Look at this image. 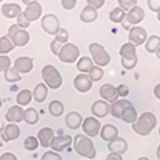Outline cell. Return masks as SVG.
I'll return each instance as SVG.
<instances>
[{"label": "cell", "mask_w": 160, "mask_h": 160, "mask_svg": "<svg viewBox=\"0 0 160 160\" xmlns=\"http://www.w3.org/2000/svg\"><path fill=\"white\" fill-rule=\"evenodd\" d=\"M74 142V138H71L69 135H59V136H55L51 141V151L53 152H62L66 149L71 148V144Z\"/></svg>", "instance_id": "8fae6325"}, {"label": "cell", "mask_w": 160, "mask_h": 160, "mask_svg": "<svg viewBox=\"0 0 160 160\" xmlns=\"http://www.w3.org/2000/svg\"><path fill=\"white\" fill-rule=\"evenodd\" d=\"M82 128H83V135H87L88 138H95L98 136L99 133H101V128L102 125L99 123V120L96 117H87L83 118V122H82Z\"/></svg>", "instance_id": "ba28073f"}, {"label": "cell", "mask_w": 160, "mask_h": 160, "mask_svg": "<svg viewBox=\"0 0 160 160\" xmlns=\"http://www.w3.org/2000/svg\"><path fill=\"white\" fill-rule=\"evenodd\" d=\"M158 50H160V37L158 35L148 37V42H146V51L148 53H157Z\"/></svg>", "instance_id": "1f68e13d"}, {"label": "cell", "mask_w": 160, "mask_h": 160, "mask_svg": "<svg viewBox=\"0 0 160 160\" xmlns=\"http://www.w3.org/2000/svg\"><path fill=\"white\" fill-rule=\"evenodd\" d=\"M96 18H98V10L91 8V7H88V5H87L82 11H80V21H82V22H87V24L95 22Z\"/></svg>", "instance_id": "484cf974"}, {"label": "cell", "mask_w": 160, "mask_h": 160, "mask_svg": "<svg viewBox=\"0 0 160 160\" xmlns=\"http://www.w3.org/2000/svg\"><path fill=\"white\" fill-rule=\"evenodd\" d=\"M109 111H111L109 102H106V101H102V99L95 101V102L91 104V114H93V117H96V118L106 117V115L109 114Z\"/></svg>", "instance_id": "e0dca14e"}, {"label": "cell", "mask_w": 160, "mask_h": 160, "mask_svg": "<svg viewBox=\"0 0 160 160\" xmlns=\"http://www.w3.org/2000/svg\"><path fill=\"white\" fill-rule=\"evenodd\" d=\"M32 95H34V101L37 102H43L48 96V87L45 83H37L34 91H32Z\"/></svg>", "instance_id": "83f0119b"}, {"label": "cell", "mask_w": 160, "mask_h": 160, "mask_svg": "<svg viewBox=\"0 0 160 160\" xmlns=\"http://www.w3.org/2000/svg\"><path fill=\"white\" fill-rule=\"evenodd\" d=\"M82 122H83L82 115H80L78 112H75V111H71L68 115H66V125H68V128H71V130H77L78 127H82Z\"/></svg>", "instance_id": "d4e9b609"}, {"label": "cell", "mask_w": 160, "mask_h": 160, "mask_svg": "<svg viewBox=\"0 0 160 160\" xmlns=\"http://www.w3.org/2000/svg\"><path fill=\"white\" fill-rule=\"evenodd\" d=\"M42 160H62V157L58 154V152H53V151H48L42 155Z\"/></svg>", "instance_id": "b9f144b4"}, {"label": "cell", "mask_w": 160, "mask_h": 160, "mask_svg": "<svg viewBox=\"0 0 160 160\" xmlns=\"http://www.w3.org/2000/svg\"><path fill=\"white\" fill-rule=\"evenodd\" d=\"M88 50L91 53L93 62H95V66H98V68H104V66H108L111 62V55L106 51V48L102 45H99V43H90Z\"/></svg>", "instance_id": "5b68a950"}, {"label": "cell", "mask_w": 160, "mask_h": 160, "mask_svg": "<svg viewBox=\"0 0 160 160\" xmlns=\"http://www.w3.org/2000/svg\"><path fill=\"white\" fill-rule=\"evenodd\" d=\"M42 29L50 34V35H56V32L61 29L59 26V19L56 15H53V13H48V15H45L42 18Z\"/></svg>", "instance_id": "9c48e42d"}, {"label": "cell", "mask_w": 160, "mask_h": 160, "mask_svg": "<svg viewBox=\"0 0 160 160\" xmlns=\"http://www.w3.org/2000/svg\"><path fill=\"white\" fill-rule=\"evenodd\" d=\"M61 5H62V8H64V10L71 11V10L77 5V0H61Z\"/></svg>", "instance_id": "ee69618b"}, {"label": "cell", "mask_w": 160, "mask_h": 160, "mask_svg": "<svg viewBox=\"0 0 160 160\" xmlns=\"http://www.w3.org/2000/svg\"><path fill=\"white\" fill-rule=\"evenodd\" d=\"M91 85H93V82H91V78L88 77V74H78L74 78V87L80 93H88L91 90Z\"/></svg>", "instance_id": "2e32d148"}, {"label": "cell", "mask_w": 160, "mask_h": 160, "mask_svg": "<svg viewBox=\"0 0 160 160\" xmlns=\"http://www.w3.org/2000/svg\"><path fill=\"white\" fill-rule=\"evenodd\" d=\"M104 3H106L104 0H87V5H88V7H91V8H95V10L101 8Z\"/></svg>", "instance_id": "bcb514c9"}, {"label": "cell", "mask_w": 160, "mask_h": 160, "mask_svg": "<svg viewBox=\"0 0 160 160\" xmlns=\"http://www.w3.org/2000/svg\"><path fill=\"white\" fill-rule=\"evenodd\" d=\"M55 40H56V42H59L61 45H66V43H68V40H69V32L66 31V29H62V28H61V29L56 32Z\"/></svg>", "instance_id": "f35d334b"}, {"label": "cell", "mask_w": 160, "mask_h": 160, "mask_svg": "<svg viewBox=\"0 0 160 160\" xmlns=\"http://www.w3.org/2000/svg\"><path fill=\"white\" fill-rule=\"evenodd\" d=\"M26 10L22 11L26 19H28L29 22L32 21H37L40 16H42V5H40L38 2H35V0H32V2H26Z\"/></svg>", "instance_id": "7c38bea8"}, {"label": "cell", "mask_w": 160, "mask_h": 160, "mask_svg": "<svg viewBox=\"0 0 160 160\" xmlns=\"http://www.w3.org/2000/svg\"><path fill=\"white\" fill-rule=\"evenodd\" d=\"M122 120L123 122H127V123H135L136 120H138V112H136V109H135V106H128V108L123 111V114H122Z\"/></svg>", "instance_id": "f1b7e54d"}, {"label": "cell", "mask_w": 160, "mask_h": 160, "mask_svg": "<svg viewBox=\"0 0 160 160\" xmlns=\"http://www.w3.org/2000/svg\"><path fill=\"white\" fill-rule=\"evenodd\" d=\"M8 38L13 42L15 47H26L29 43V32L26 29H21L18 24H11L8 28Z\"/></svg>", "instance_id": "8992f818"}, {"label": "cell", "mask_w": 160, "mask_h": 160, "mask_svg": "<svg viewBox=\"0 0 160 160\" xmlns=\"http://www.w3.org/2000/svg\"><path fill=\"white\" fill-rule=\"evenodd\" d=\"M24 122L28 125H35L38 122V111L34 108H28L24 111Z\"/></svg>", "instance_id": "d6a6232c"}, {"label": "cell", "mask_w": 160, "mask_h": 160, "mask_svg": "<svg viewBox=\"0 0 160 160\" xmlns=\"http://www.w3.org/2000/svg\"><path fill=\"white\" fill-rule=\"evenodd\" d=\"M148 5L152 11H155V13L160 11V0H148Z\"/></svg>", "instance_id": "7dc6e473"}, {"label": "cell", "mask_w": 160, "mask_h": 160, "mask_svg": "<svg viewBox=\"0 0 160 160\" xmlns=\"http://www.w3.org/2000/svg\"><path fill=\"white\" fill-rule=\"evenodd\" d=\"M138 160H149V158H148V157H139Z\"/></svg>", "instance_id": "11a10c76"}, {"label": "cell", "mask_w": 160, "mask_h": 160, "mask_svg": "<svg viewBox=\"0 0 160 160\" xmlns=\"http://www.w3.org/2000/svg\"><path fill=\"white\" fill-rule=\"evenodd\" d=\"M5 144V139H3V131H2V128H0V148Z\"/></svg>", "instance_id": "f5cc1de1"}, {"label": "cell", "mask_w": 160, "mask_h": 160, "mask_svg": "<svg viewBox=\"0 0 160 160\" xmlns=\"http://www.w3.org/2000/svg\"><path fill=\"white\" fill-rule=\"evenodd\" d=\"M42 78H43V83L48 88H53V90H58L62 85V75H61V72L53 64L43 66V69H42Z\"/></svg>", "instance_id": "277c9868"}, {"label": "cell", "mask_w": 160, "mask_h": 160, "mask_svg": "<svg viewBox=\"0 0 160 160\" xmlns=\"http://www.w3.org/2000/svg\"><path fill=\"white\" fill-rule=\"evenodd\" d=\"M155 125H157L155 115H154L152 112H142V114L138 117V120H136V122L133 123L131 127H133V131L138 133V135L148 136L149 133L155 128Z\"/></svg>", "instance_id": "7a4b0ae2"}, {"label": "cell", "mask_w": 160, "mask_h": 160, "mask_svg": "<svg viewBox=\"0 0 160 160\" xmlns=\"http://www.w3.org/2000/svg\"><path fill=\"white\" fill-rule=\"evenodd\" d=\"M158 136H160V128H158Z\"/></svg>", "instance_id": "91938a15"}, {"label": "cell", "mask_w": 160, "mask_h": 160, "mask_svg": "<svg viewBox=\"0 0 160 160\" xmlns=\"http://www.w3.org/2000/svg\"><path fill=\"white\" fill-rule=\"evenodd\" d=\"M11 68V59L8 56L0 55V72H7Z\"/></svg>", "instance_id": "60d3db41"}, {"label": "cell", "mask_w": 160, "mask_h": 160, "mask_svg": "<svg viewBox=\"0 0 160 160\" xmlns=\"http://www.w3.org/2000/svg\"><path fill=\"white\" fill-rule=\"evenodd\" d=\"M0 160H18V157L13 152H5V154L0 155Z\"/></svg>", "instance_id": "681fc988"}, {"label": "cell", "mask_w": 160, "mask_h": 160, "mask_svg": "<svg viewBox=\"0 0 160 160\" xmlns=\"http://www.w3.org/2000/svg\"><path fill=\"white\" fill-rule=\"evenodd\" d=\"M58 58H59L62 62H75V61H78V58H80V50H78L77 45L68 42L66 45H62Z\"/></svg>", "instance_id": "52a82bcc"}, {"label": "cell", "mask_w": 160, "mask_h": 160, "mask_svg": "<svg viewBox=\"0 0 160 160\" xmlns=\"http://www.w3.org/2000/svg\"><path fill=\"white\" fill-rule=\"evenodd\" d=\"M135 7H138V2L136 0H118V8H122L123 11H130Z\"/></svg>", "instance_id": "ab89813d"}, {"label": "cell", "mask_w": 160, "mask_h": 160, "mask_svg": "<svg viewBox=\"0 0 160 160\" xmlns=\"http://www.w3.org/2000/svg\"><path fill=\"white\" fill-rule=\"evenodd\" d=\"M3 77H5L7 82H11V83H15V82H18V80H21V74H18L15 71V68H10L7 72H3Z\"/></svg>", "instance_id": "8d00e7d4"}, {"label": "cell", "mask_w": 160, "mask_h": 160, "mask_svg": "<svg viewBox=\"0 0 160 160\" xmlns=\"http://www.w3.org/2000/svg\"><path fill=\"white\" fill-rule=\"evenodd\" d=\"M99 136H101L104 141L111 142V141H114L115 138H118V130H117V127L112 125V123H106V125H102V128H101Z\"/></svg>", "instance_id": "603a6c76"}, {"label": "cell", "mask_w": 160, "mask_h": 160, "mask_svg": "<svg viewBox=\"0 0 160 160\" xmlns=\"http://www.w3.org/2000/svg\"><path fill=\"white\" fill-rule=\"evenodd\" d=\"M74 151L87 160H91L96 157V149L93 144L91 138H88L87 135H77L74 136Z\"/></svg>", "instance_id": "6da1fadb"}, {"label": "cell", "mask_w": 160, "mask_h": 160, "mask_svg": "<svg viewBox=\"0 0 160 160\" xmlns=\"http://www.w3.org/2000/svg\"><path fill=\"white\" fill-rule=\"evenodd\" d=\"M16 19H18V22H16V24L19 26L21 29H26V28H29V26H31V22H29L28 19H26V16H24V13H21V15H19V16H18Z\"/></svg>", "instance_id": "7bdbcfd3"}, {"label": "cell", "mask_w": 160, "mask_h": 160, "mask_svg": "<svg viewBox=\"0 0 160 160\" xmlns=\"http://www.w3.org/2000/svg\"><path fill=\"white\" fill-rule=\"evenodd\" d=\"M82 160H87V158H82Z\"/></svg>", "instance_id": "94428289"}, {"label": "cell", "mask_w": 160, "mask_h": 160, "mask_svg": "<svg viewBox=\"0 0 160 160\" xmlns=\"http://www.w3.org/2000/svg\"><path fill=\"white\" fill-rule=\"evenodd\" d=\"M15 50V45H13V42L8 38V35H3L0 37V55L3 56H8V53Z\"/></svg>", "instance_id": "f546056e"}, {"label": "cell", "mask_w": 160, "mask_h": 160, "mask_svg": "<svg viewBox=\"0 0 160 160\" xmlns=\"http://www.w3.org/2000/svg\"><path fill=\"white\" fill-rule=\"evenodd\" d=\"M88 77L91 78V82H99V80L104 77V72H102V68H98V66H95L91 71H90V74H88Z\"/></svg>", "instance_id": "74e56055"}, {"label": "cell", "mask_w": 160, "mask_h": 160, "mask_svg": "<svg viewBox=\"0 0 160 160\" xmlns=\"http://www.w3.org/2000/svg\"><path fill=\"white\" fill-rule=\"evenodd\" d=\"M50 48H51V53L53 55H59V51H61V48H62V45L59 43V42H56V40H53V42L50 43Z\"/></svg>", "instance_id": "f6af8a7d"}, {"label": "cell", "mask_w": 160, "mask_h": 160, "mask_svg": "<svg viewBox=\"0 0 160 160\" xmlns=\"http://www.w3.org/2000/svg\"><path fill=\"white\" fill-rule=\"evenodd\" d=\"M53 138H55V131H53V128H50V127H45V128H42L38 131V135H37V139H38V142H40V146L42 148H51V141H53Z\"/></svg>", "instance_id": "ac0fdd59"}, {"label": "cell", "mask_w": 160, "mask_h": 160, "mask_svg": "<svg viewBox=\"0 0 160 160\" xmlns=\"http://www.w3.org/2000/svg\"><path fill=\"white\" fill-rule=\"evenodd\" d=\"M32 98H34V95H32L31 90H21L16 96V102H18V106L22 108V106H28L32 101Z\"/></svg>", "instance_id": "4dcf8cb0"}, {"label": "cell", "mask_w": 160, "mask_h": 160, "mask_svg": "<svg viewBox=\"0 0 160 160\" xmlns=\"http://www.w3.org/2000/svg\"><path fill=\"white\" fill-rule=\"evenodd\" d=\"M99 96L102 98V101L112 104V102L117 101V98H118L117 87H114V85H111V83H104V85H101V88H99Z\"/></svg>", "instance_id": "5bb4252c"}, {"label": "cell", "mask_w": 160, "mask_h": 160, "mask_svg": "<svg viewBox=\"0 0 160 160\" xmlns=\"http://www.w3.org/2000/svg\"><path fill=\"white\" fill-rule=\"evenodd\" d=\"M157 19H158V22H160V11L157 13Z\"/></svg>", "instance_id": "6f0895ef"}, {"label": "cell", "mask_w": 160, "mask_h": 160, "mask_svg": "<svg viewBox=\"0 0 160 160\" xmlns=\"http://www.w3.org/2000/svg\"><path fill=\"white\" fill-rule=\"evenodd\" d=\"M117 93H118V96L125 98V96L128 95V88H127V85H118V87H117Z\"/></svg>", "instance_id": "c3c4849f"}, {"label": "cell", "mask_w": 160, "mask_h": 160, "mask_svg": "<svg viewBox=\"0 0 160 160\" xmlns=\"http://www.w3.org/2000/svg\"><path fill=\"white\" fill-rule=\"evenodd\" d=\"M13 68H15V71L18 74H29L34 69V59L29 56H18L15 59Z\"/></svg>", "instance_id": "4fadbf2b"}, {"label": "cell", "mask_w": 160, "mask_h": 160, "mask_svg": "<svg viewBox=\"0 0 160 160\" xmlns=\"http://www.w3.org/2000/svg\"><path fill=\"white\" fill-rule=\"evenodd\" d=\"M2 131H3V139L5 142L7 141H15L16 138H19L21 135V130H19V125L16 123H7L2 127Z\"/></svg>", "instance_id": "7402d4cb"}, {"label": "cell", "mask_w": 160, "mask_h": 160, "mask_svg": "<svg viewBox=\"0 0 160 160\" xmlns=\"http://www.w3.org/2000/svg\"><path fill=\"white\" fill-rule=\"evenodd\" d=\"M128 106H131V102L128 101V99H117V101H114L112 104H111V115L112 117H115V118H122V114H123V111L128 108Z\"/></svg>", "instance_id": "44dd1931"}, {"label": "cell", "mask_w": 160, "mask_h": 160, "mask_svg": "<svg viewBox=\"0 0 160 160\" xmlns=\"http://www.w3.org/2000/svg\"><path fill=\"white\" fill-rule=\"evenodd\" d=\"M144 16H146V13H144V10L141 8V7H135L133 10H130L128 13H127V18H125V21L131 26V28H135V26L138 24V22H141L142 19H144Z\"/></svg>", "instance_id": "ffe728a7"}, {"label": "cell", "mask_w": 160, "mask_h": 160, "mask_svg": "<svg viewBox=\"0 0 160 160\" xmlns=\"http://www.w3.org/2000/svg\"><path fill=\"white\" fill-rule=\"evenodd\" d=\"M95 68V62H93L91 58L88 56H82V58H78L77 61V69L80 74H90V71Z\"/></svg>", "instance_id": "4316f807"}, {"label": "cell", "mask_w": 160, "mask_h": 160, "mask_svg": "<svg viewBox=\"0 0 160 160\" xmlns=\"http://www.w3.org/2000/svg\"><path fill=\"white\" fill-rule=\"evenodd\" d=\"M128 38H130V43L138 47V45H142V43L148 42V32H146V29L141 28V26H135V28L130 29Z\"/></svg>", "instance_id": "30bf717a"}, {"label": "cell", "mask_w": 160, "mask_h": 160, "mask_svg": "<svg viewBox=\"0 0 160 160\" xmlns=\"http://www.w3.org/2000/svg\"><path fill=\"white\" fill-rule=\"evenodd\" d=\"M106 160H123L122 155H118V154H109L108 157H106Z\"/></svg>", "instance_id": "f907efd6"}, {"label": "cell", "mask_w": 160, "mask_h": 160, "mask_svg": "<svg viewBox=\"0 0 160 160\" xmlns=\"http://www.w3.org/2000/svg\"><path fill=\"white\" fill-rule=\"evenodd\" d=\"M118 55H120V62H122L123 69L130 71V69H135L136 64H138V55H136V47L133 43H123L118 50Z\"/></svg>", "instance_id": "3957f363"}, {"label": "cell", "mask_w": 160, "mask_h": 160, "mask_svg": "<svg viewBox=\"0 0 160 160\" xmlns=\"http://www.w3.org/2000/svg\"><path fill=\"white\" fill-rule=\"evenodd\" d=\"M24 111L26 109H22L21 106H11V108L7 111V114H5V118H7V122L8 123H19V122H22L24 120Z\"/></svg>", "instance_id": "9a60e30c"}, {"label": "cell", "mask_w": 160, "mask_h": 160, "mask_svg": "<svg viewBox=\"0 0 160 160\" xmlns=\"http://www.w3.org/2000/svg\"><path fill=\"white\" fill-rule=\"evenodd\" d=\"M108 151H111V154H118L123 155L128 151V142L123 138H115L114 141L108 142Z\"/></svg>", "instance_id": "d6986e66"}, {"label": "cell", "mask_w": 160, "mask_h": 160, "mask_svg": "<svg viewBox=\"0 0 160 160\" xmlns=\"http://www.w3.org/2000/svg\"><path fill=\"white\" fill-rule=\"evenodd\" d=\"M157 157L160 158V146H158V148H157Z\"/></svg>", "instance_id": "db71d44e"}, {"label": "cell", "mask_w": 160, "mask_h": 160, "mask_svg": "<svg viewBox=\"0 0 160 160\" xmlns=\"http://www.w3.org/2000/svg\"><path fill=\"white\" fill-rule=\"evenodd\" d=\"M125 18H127L125 11H123L122 8H118V7H115V8H112V10L109 11V19H111L112 22H123Z\"/></svg>", "instance_id": "e575fe53"}, {"label": "cell", "mask_w": 160, "mask_h": 160, "mask_svg": "<svg viewBox=\"0 0 160 160\" xmlns=\"http://www.w3.org/2000/svg\"><path fill=\"white\" fill-rule=\"evenodd\" d=\"M38 139H37V136H28V138H26L24 139V149L26 151H35L37 148H38Z\"/></svg>", "instance_id": "d590c367"}, {"label": "cell", "mask_w": 160, "mask_h": 160, "mask_svg": "<svg viewBox=\"0 0 160 160\" xmlns=\"http://www.w3.org/2000/svg\"><path fill=\"white\" fill-rule=\"evenodd\" d=\"M2 104H3V99H2V98H0V108H2Z\"/></svg>", "instance_id": "680465c9"}, {"label": "cell", "mask_w": 160, "mask_h": 160, "mask_svg": "<svg viewBox=\"0 0 160 160\" xmlns=\"http://www.w3.org/2000/svg\"><path fill=\"white\" fill-rule=\"evenodd\" d=\"M155 55H157V58H158V59H160V50H158V51H157V53H155Z\"/></svg>", "instance_id": "9f6ffc18"}, {"label": "cell", "mask_w": 160, "mask_h": 160, "mask_svg": "<svg viewBox=\"0 0 160 160\" xmlns=\"http://www.w3.org/2000/svg\"><path fill=\"white\" fill-rule=\"evenodd\" d=\"M154 96H155L157 99H160V83L155 85V88H154Z\"/></svg>", "instance_id": "816d5d0a"}, {"label": "cell", "mask_w": 160, "mask_h": 160, "mask_svg": "<svg viewBox=\"0 0 160 160\" xmlns=\"http://www.w3.org/2000/svg\"><path fill=\"white\" fill-rule=\"evenodd\" d=\"M21 8L18 3H3L2 5V15L7 18V19H13V18H18L21 15Z\"/></svg>", "instance_id": "cb8c5ba5"}, {"label": "cell", "mask_w": 160, "mask_h": 160, "mask_svg": "<svg viewBox=\"0 0 160 160\" xmlns=\"http://www.w3.org/2000/svg\"><path fill=\"white\" fill-rule=\"evenodd\" d=\"M48 112H50L53 117H59V115H62V112H64V106H62V102L58 101V99L51 101V102L48 104Z\"/></svg>", "instance_id": "836d02e7"}]
</instances>
